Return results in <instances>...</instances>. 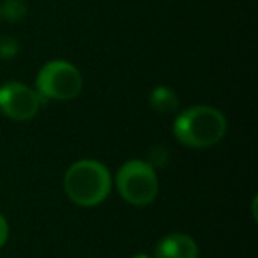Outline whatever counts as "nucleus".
Masks as SVG:
<instances>
[{
    "instance_id": "nucleus-10",
    "label": "nucleus",
    "mask_w": 258,
    "mask_h": 258,
    "mask_svg": "<svg viewBox=\"0 0 258 258\" xmlns=\"http://www.w3.org/2000/svg\"><path fill=\"white\" fill-rule=\"evenodd\" d=\"M166 161H168V152H166V149L163 147V145L156 147L154 151L151 152L149 163H151V165L154 166V168H158V166H165Z\"/></svg>"
},
{
    "instance_id": "nucleus-1",
    "label": "nucleus",
    "mask_w": 258,
    "mask_h": 258,
    "mask_svg": "<svg viewBox=\"0 0 258 258\" xmlns=\"http://www.w3.org/2000/svg\"><path fill=\"white\" fill-rule=\"evenodd\" d=\"M111 189L113 175L97 159H78L64 173V191L78 207H97L110 197Z\"/></svg>"
},
{
    "instance_id": "nucleus-6",
    "label": "nucleus",
    "mask_w": 258,
    "mask_h": 258,
    "mask_svg": "<svg viewBox=\"0 0 258 258\" xmlns=\"http://www.w3.org/2000/svg\"><path fill=\"white\" fill-rule=\"evenodd\" d=\"M197 240L187 233L173 232L159 239L154 247V256L152 258H198Z\"/></svg>"
},
{
    "instance_id": "nucleus-12",
    "label": "nucleus",
    "mask_w": 258,
    "mask_h": 258,
    "mask_svg": "<svg viewBox=\"0 0 258 258\" xmlns=\"http://www.w3.org/2000/svg\"><path fill=\"white\" fill-rule=\"evenodd\" d=\"M129 258H152L151 254H147V253H135V254H131Z\"/></svg>"
},
{
    "instance_id": "nucleus-3",
    "label": "nucleus",
    "mask_w": 258,
    "mask_h": 258,
    "mask_svg": "<svg viewBox=\"0 0 258 258\" xmlns=\"http://www.w3.org/2000/svg\"><path fill=\"white\" fill-rule=\"evenodd\" d=\"M115 186L122 200L133 207H147L158 198L159 177L156 168L145 159H129L118 168Z\"/></svg>"
},
{
    "instance_id": "nucleus-2",
    "label": "nucleus",
    "mask_w": 258,
    "mask_h": 258,
    "mask_svg": "<svg viewBox=\"0 0 258 258\" xmlns=\"http://www.w3.org/2000/svg\"><path fill=\"white\" fill-rule=\"evenodd\" d=\"M173 137L189 149H209L226 135L228 122L223 111L209 104H195L182 110L173 120Z\"/></svg>"
},
{
    "instance_id": "nucleus-4",
    "label": "nucleus",
    "mask_w": 258,
    "mask_h": 258,
    "mask_svg": "<svg viewBox=\"0 0 258 258\" xmlns=\"http://www.w3.org/2000/svg\"><path fill=\"white\" fill-rule=\"evenodd\" d=\"M83 89V76L75 64L53 58L39 69L36 76V90L44 101H71Z\"/></svg>"
},
{
    "instance_id": "nucleus-5",
    "label": "nucleus",
    "mask_w": 258,
    "mask_h": 258,
    "mask_svg": "<svg viewBox=\"0 0 258 258\" xmlns=\"http://www.w3.org/2000/svg\"><path fill=\"white\" fill-rule=\"evenodd\" d=\"M43 104H46V101L27 83L6 82L0 85V113L11 120H32Z\"/></svg>"
},
{
    "instance_id": "nucleus-11",
    "label": "nucleus",
    "mask_w": 258,
    "mask_h": 258,
    "mask_svg": "<svg viewBox=\"0 0 258 258\" xmlns=\"http://www.w3.org/2000/svg\"><path fill=\"white\" fill-rule=\"evenodd\" d=\"M8 239H9V223L6 219V216L0 212V249L6 246Z\"/></svg>"
},
{
    "instance_id": "nucleus-9",
    "label": "nucleus",
    "mask_w": 258,
    "mask_h": 258,
    "mask_svg": "<svg viewBox=\"0 0 258 258\" xmlns=\"http://www.w3.org/2000/svg\"><path fill=\"white\" fill-rule=\"evenodd\" d=\"M20 53L18 39L11 36L0 37V60H13Z\"/></svg>"
},
{
    "instance_id": "nucleus-8",
    "label": "nucleus",
    "mask_w": 258,
    "mask_h": 258,
    "mask_svg": "<svg viewBox=\"0 0 258 258\" xmlns=\"http://www.w3.org/2000/svg\"><path fill=\"white\" fill-rule=\"evenodd\" d=\"M29 6L25 0H4L0 2V20L8 23H20L27 18Z\"/></svg>"
},
{
    "instance_id": "nucleus-7",
    "label": "nucleus",
    "mask_w": 258,
    "mask_h": 258,
    "mask_svg": "<svg viewBox=\"0 0 258 258\" xmlns=\"http://www.w3.org/2000/svg\"><path fill=\"white\" fill-rule=\"evenodd\" d=\"M149 104L158 113L168 115L179 108V96L170 85H156L149 94Z\"/></svg>"
}]
</instances>
